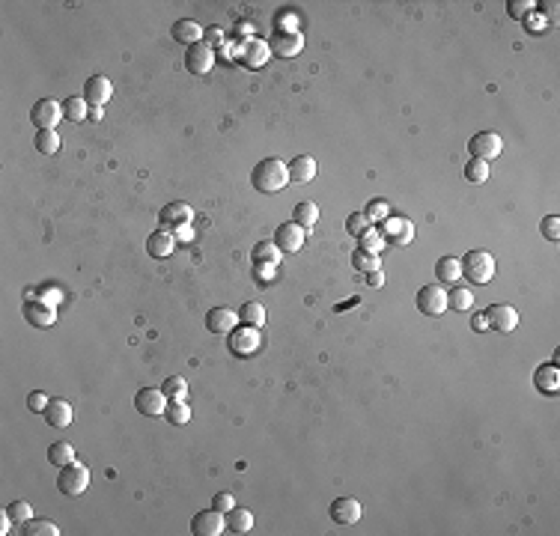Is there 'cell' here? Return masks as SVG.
Here are the masks:
<instances>
[{"mask_svg": "<svg viewBox=\"0 0 560 536\" xmlns=\"http://www.w3.org/2000/svg\"><path fill=\"white\" fill-rule=\"evenodd\" d=\"M212 66H215V51L206 42H197V45L185 51V69H188L191 75H209Z\"/></svg>", "mask_w": 560, "mask_h": 536, "instance_id": "obj_12", "label": "cell"}, {"mask_svg": "<svg viewBox=\"0 0 560 536\" xmlns=\"http://www.w3.org/2000/svg\"><path fill=\"white\" fill-rule=\"evenodd\" d=\"M471 304H474V292H471V289H465V286H453L450 292H447V307L450 310L465 313V310H471Z\"/></svg>", "mask_w": 560, "mask_h": 536, "instance_id": "obj_35", "label": "cell"}, {"mask_svg": "<svg viewBox=\"0 0 560 536\" xmlns=\"http://www.w3.org/2000/svg\"><path fill=\"white\" fill-rule=\"evenodd\" d=\"M66 117L63 105L57 98H39L36 105L30 108V122L36 125V132H45V128L60 125V120Z\"/></svg>", "mask_w": 560, "mask_h": 536, "instance_id": "obj_4", "label": "cell"}, {"mask_svg": "<svg viewBox=\"0 0 560 536\" xmlns=\"http://www.w3.org/2000/svg\"><path fill=\"white\" fill-rule=\"evenodd\" d=\"M63 113H66V120H69V122H84V120L90 117V105H87V98H84V96H72V98H66Z\"/></svg>", "mask_w": 560, "mask_h": 536, "instance_id": "obj_31", "label": "cell"}, {"mask_svg": "<svg viewBox=\"0 0 560 536\" xmlns=\"http://www.w3.org/2000/svg\"><path fill=\"white\" fill-rule=\"evenodd\" d=\"M236 322H239V313H233L229 307H215L206 316V328L212 334H229L236 328Z\"/></svg>", "mask_w": 560, "mask_h": 536, "instance_id": "obj_21", "label": "cell"}, {"mask_svg": "<svg viewBox=\"0 0 560 536\" xmlns=\"http://www.w3.org/2000/svg\"><path fill=\"white\" fill-rule=\"evenodd\" d=\"M90 120H93V122L102 120V108H93V110H90Z\"/></svg>", "mask_w": 560, "mask_h": 536, "instance_id": "obj_56", "label": "cell"}, {"mask_svg": "<svg viewBox=\"0 0 560 536\" xmlns=\"http://www.w3.org/2000/svg\"><path fill=\"white\" fill-rule=\"evenodd\" d=\"M224 518H227V530L229 533H248L253 528V513L245 510V506H233Z\"/></svg>", "mask_w": 560, "mask_h": 536, "instance_id": "obj_29", "label": "cell"}, {"mask_svg": "<svg viewBox=\"0 0 560 536\" xmlns=\"http://www.w3.org/2000/svg\"><path fill=\"white\" fill-rule=\"evenodd\" d=\"M275 244L280 248V253H298L304 248V227L298 224H280L278 233H275Z\"/></svg>", "mask_w": 560, "mask_h": 536, "instance_id": "obj_14", "label": "cell"}, {"mask_svg": "<svg viewBox=\"0 0 560 536\" xmlns=\"http://www.w3.org/2000/svg\"><path fill=\"white\" fill-rule=\"evenodd\" d=\"M367 283H370V286H382V283H384L382 268H379V271H370V274H367Z\"/></svg>", "mask_w": 560, "mask_h": 536, "instance_id": "obj_52", "label": "cell"}, {"mask_svg": "<svg viewBox=\"0 0 560 536\" xmlns=\"http://www.w3.org/2000/svg\"><path fill=\"white\" fill-rule=\"evenodd\" d=\"M459 263H462V278H468L477 286L489 283L495 278V256L486 253V251H468Z\"/></svg>", "mask_w": 560, "mask_h": 536, "instance_id": "obj_2", "label": "cell"}, {"mask_svg": "<svg viewBox=\"0 0 560 536\" xmlns=\"http://www.w3.org/2000/svg\"><path fill=\"white\" fill-rule=\"evenodd\" d=\"M164 417H167V423H173V426H185V423L191 420V409H188L185 402H173V405H167Z\"/></svg>", "mask_w": 560, "mask_h": 536, "instance_id": "obj_41", "label": "cell"}, {"mask_svg": "<svg viewBox=\"0 0 560 536\" xmlns=\"http://www.w3.org/2000/svg\"><path fill=\"white\" fill-rule=\"evenodd\" d=\"M48 402H51V399H48L45 394H42V390H33V394L27 397V409L36 411V414H42V411L48 409Z\"/></svg>", "mask_w": 560, "mask_h": 536, "instance_id": "obj_46", "label": "cell"}, {"mask_svg": "<svg viewBox=\"0 0 560 536\" xmlns=\"http://www.w3.org/2000/svg\"><path fill=\"white\" fill-rule=\"evenodd\" d=\"M268 57H271L268 42H263V39H248L245 48H241V63L248 69H263L268 63Z\"/></svg>", "mask_w": 560, "mask_h": 536, "instance_id": "obj_20", "label": "cell"}, {"mask_svg": "<svg viewBox=\"0 0 560 536\" xmlns=\"http://www.w3.org/2000/svg\"><path fill=\"white\" fill-rule=\"evenodd\" d=\"M6 513H9V518H12V525H24V521L33 518V506L27 503V501H12V503L6 506Z\"/></svg>", "mask_w": 560, "mask_h": 536, "instance_id": "obj_40", "label": "cell"}, {"mask_svg": "<svg viewBox=\"0 0 560 536\" xmlns=\"http://www.w3.org/2000/svg\"><path fill=\"white\" fill-rule=\"evenodd\" d=\"M364 215H367V221L376 227V224H382V221H387L391 218V209H387V203L384 200H370L367 203V209H364Z\"/></svg>", "mask_w": 560, "mask_h": 536, "instance_id": "obj_39", "label": "cell"}, {"mask_svg": "<svg viewBox=\"0 0 560 536\" xmlns=\"http://www.w3.org/2000/svg\"><path fill=\"white\" fill-rule=\"evenodd\" d=\"M251 185L260 194H278L290 185V170H286L280 158H263L251 173Z\"/></svg>", "mask_w": 560, "mask_h": 536, "instance_id": "obj_1", "label": "cell"}, {"mask_svg": "<svg viewBox=\"0 0 560 536\" xmlns=\"http://www.w3.org/2000/svg\"><path fill=\"white\" fill-rule=\"evenodd\" d=\"M110 96H113V84L105 75H93L84 84V98H87V105H93V108H105Z\"/></svg>", "mask_w": 560, "mask_h": 536, "instance_id": "obj_15", "label": "cell"}, {"mask_svg": "<svg viewBox=\"0 0 560 536\" xmlns=\"http://www.w3.org/2000/svg\"><path fill=\"white\" fill-rule=\"evenodd\" d=\"M236 36H251V24H248V21H241V24L236 27Z\"/></svg>", "mask_w": 560, "mask_h": 536, "instance_id": "obj_54", "label": "cell"}, {"mask_svg": "<svg viewBox=\"0 0 560 536\" xmlns=\"http://www.w3.org/2000/svg\"><path fill=\"white\" fill-rule=\"evenodd\" d=\"M227 530V518L224 513H218L212 506V510H200L194 518H191V533L194 536H221Z\"/></svg>", "mask_w": 560, "mask_h": 536, "instance_id": "obj_10", "label": "cell"}, {"mask_svg": "<svg viewBox=\"0 0 560 536\" xmlns=\"http://www.w3.org/2000/svg\"><path fill=\"white\" fill-rule=\"evenodd\" d=\"M304 48V36L298 30H275V36L268 39V51L271 57H283V60H292Z\"/></svg>", "mask_w": 560, "mask_h": 536, "instance_id": "obj_5", "label": "cell"}, {"mask_svg": "<svg viewBox=\"0 0 560 536\" xmlns=\"http://www.w3.org/2000/svg\"><path fill=\"white\" fill-rule=\"evenodd\" d=\"M24 319L33 328H51L57 322V313H54L51 304H45L39 298V301H24Z\"/></svg>", "mask_w": 560, "mask_h": 536, "instance_id": "obj_18", "label": "cell"}, {"mask_svg": "<svg viewBox=\"0 0 560 536\" xmlns=\"http://www.w3.org/2000/svg\"><path fill=\"white\" fill-rule=\"evenodd\" d=\"M260 349V328L245 325L241 331H229V352L236 355H251Z\"/></svg>", "mask_w": 560, "mask_h": 536, "instance_id": "obj_16", "label": "cell"}, {"mask_svg": "<svg viewBox=\"0 0 560 536\" xmlns=\"http://www.w3.org/2000/svg\"><path fill=\"white\" fill-rule=\"evenodd\" d=\"M534 387L539 390V394L554 397L557 390H560V370H557L554 364H542V367H537V372H534Z\"/></svg>", "mask_w": 560, "mask_h": 536, "instance_id": "obj_23", "label": "cell"}, {"mask_svg": "<svg viewBox=\"0 0 560 536\" xmlns=\"http://www.w3.org/2000/svg\"><path fill=\"white\" fill-rule=\"evenodd\" d=\"M87 486H90V468L81 465L78 459L60 468V477H57V489H60L63 495L78 498V495H84V491H87Z\"/></svg>", "mask_w": 560, "mask_h": 536, "instance_id": "obj_3", "label": "cell"}, {"mask_svg": "<svg viewBox=\"0 0 560 536\" xmlns=\"http://www.w3.org/2000/svg\"><path fill=\"white\" fill-rule=\"evenodd\" d=\"M173 248H176V236L170 233V229H164V227H158L155 233H149V239H147V253L152 259H167L170 253H173Z\"/></svg>", "mask_w": 560, "mask_h": 536, "instance_id": "obj_17", "label": "cell"}, {"mask_svg": "<svg viewBox=\"0 0 560 536\" xmlns=\"http://www.w3.org/2000/svg\"><path fill=\"white\" fill-rule=\"evenodd\" d=\"M60 298H63V295H60V289H45V295H42V301L51 304V307H54V304L60 301Z\"/></svg>", "mask_w": 560, "mask_h": 536, "instance_id": "obj_51", "label": "cell"}, {"mask_svg": "<svg viewBox=\"0 0 560 536\" xmlns=\"http://www.w3.org/2000/svg\"><path fill=\"white\" fill-rule=\"evenodd\" d=\"M33 147H36L42 155H54L57 149H60V135H57L54 128H45V132H36Z\"/></svg>", "mask_w": 560, "mask_h": 536, "instance_id": "obj_36", "label": "cell"}, {"mask_svg": "<svg viewBox=\"0 0 560 536\" xmlns=\"http://www.w3.org/2000/svg\"><path fill=\"white\" fill-rule=\"evenodd\" d=\"M382 239L391 241V244H411L414 239V224L408 218H387L382 221Z\"/></svg>", "mask_w": 560, "mask_h": 536, "instance_id": "obj_13", "label": "cell"}, {"mask_svg": "<svg viewBox=\"0 0 560 536\" xmlns=\"http://www.w3.org/2000/svg\"><path fill=\"white\" fill-rule=\"evenodd\" d=\"M316 221H319V206H316V203H310V200H298L295 206H292V224L310 229Z\"/></svg>", "mask_w": 560, "mask_h": 536, "instance_id": "obj_28", "label": "cell"}, {"mask_svg": "<svg viewBox=\"0 0 560 536\" xmlns=\"http://www.w3.org/2000/svg\"><path fill=\"white\" fill-rule=\"evenodd\" d=\"M346 229H349L352 236L361 239V236L367 233V229H372V224L367 221V215H364V212H352V215H349V221H346Z\"/></svg>", "mask_w": 560, "mask_h": 536, "instance_id": "obj_42", "label": "cell"}, {"mask_svg": "<svg viewBox=\"0 0 560 536\" xmlns=\"http://www.w3.org/2000/svg\"><path fill=\"white\" fill-rule=\"evenodd\" d=\"M471 328L477 331V334H483V331L489 328V325H486V316H483V313H474V316H471Z\"/></svg>", "mask_w": 560, "mask_h": 536, "instance_id": "obj_49", "label": "cell"}, {"mask_svg": "<svg viewBox=\"0 0 560 536\" xmlns=\"http://www.w3.org/2000/svg\"><path fill=\"white\" fill-rule=\"evenodd\" d=\"M212 506H215L218 513H224V515H227V513L236 506V501H233V495H229V491H218V495L212 498Z\"/></svg>", "mask_w": 560, "mask_h": 536, "instance_id": "obj_47", "label": "cell"}, {"mask_svg": "<svg viewBox=\"0 0 560 536\" xmlns=\"http://www.w3.org/2000/svg\"><path fill=\"white\" fill-rule=\"evenodd\" d=\"M236 313H239V322H245L251 328H263L265 325V307H263V304H256V301H245Z\"/></svg>", "mask_w": 560, "mask_h": 536, "instance_id": "obj_30", "label": "cell"}, {"mask_svg": "<svg viewBox=\"0 0 560 536\" xmlns=\"http://www.w3.org/2000/svg\"><path fill=\"white\" fill-rule=\"evenodd\" d=\"M489 161H480V158H471V161L465 164V179L474 182V185H483L486 179H489Z\"/></svg>", "mask_w": 560, "mask_h": 536, "instance_id": "obj_38", "label": "cell"}, {"mask_svg": "<svg viewBox=\"0 0 560 536\" xmlns=\"http://www.w3.org/2000/svg\"><path fill=\"white\" fill-rule=\"evenodd\" d=\"M42 417H45V423L54 426V429H66L72 423V405L66 399H51L48 409L42 411Z\"/></svg>", "mask_w": 560, "mask_h": 536, "instance_id": "obj_24", "label": "cell"}, {"mask_svg": "<svg viewBox=\"0 0 560 536\" xmlns=\"http://www.w3.org/2000/svg\"><path fill=\"white\" fill-rule=\"evenodd\" d=\"M507 9H510V16H513L515 21H519V18H527L530 12L537 9V4H534V0H510Z\"/></svg>", "mask_w": 560, "mask_h": 536, "instance_id": "obj_43", "label": "cell"}, {"mask_svg": "<svg viewBox=\"0 0 560 536\" xmlns=\"http://www.w3.org/2000/svg\"><path fill=\"white\" fill-rule=\"evenodd\" d=\"M486 316V325L498 334H510V331L519 328V310L513 307V304H492L489 310H483Z\"/></svg>", "mask_w": 560, "mask_h": 536, "instance_id": "obj_6", "label": "cell"}, {"mask_svg": "<svg viewBox=\"0 0 560 536\" xmlns=\"http://www.w3.org/2000/svg\"><path fill=\"white\" fill-rule=\"evenodd\" d=\"M9 528H12V518H9V513L4 510V513H0V533H9Z\"/></svg>", "mask_w": 560, "mask_h": 536, "instance_id": "obj_53", "label": "cell"}, {"mask_svg": "<svg viewBox=\"0 0 560 536\" xmlns=\"http://www.w3.org/2000/svg\"><path fill=\"white\" fill-rule=\"evenodd\" d=\"M161 390H164V397H167V399L182 402V399H185V394H188V382H185L182 375H170V379H164V382H161Z\"/></svg>", "mask_w": 560, "mask_h": 536, "instance_id": "obj_37", "label": "cell"}, {"mask_svg": "<svg viewBox=\"0 0 560 536\" xmlns=\"http://www.w3.org/2000/svg\"><path fill=\"white\" fill-rule=\"evenodd\" d=\"M468 152H471V158H480V161H495V158L504 152V140L495 132H480L468 140Z\"/></svg>", "mask_w": 560, "mask_h": 536, "instance_id": "obj_7", "label": "cell"}, {"mask_svg": "<svg viewBox=\"0 0 560 536\" xmlns=\"http://www.w3.org/2000/svg\"><path fill=\"white\" fill-rule=\"evenodd\" d=\"M286 170H290V182H313L316 179V158L313 155H295L290 164H286Z\"/></svg>", "mask_w": 560, "mask_h": 536, "instance_id": "obj_22", "label": "cell"}, {"mask_svg": "<svg viewBox=\"0 0 560 536\" xmlns=\"http://www.w3.org/2000/svg\"><path fill=\"white\" fill-rule=\"evenodd\" d=\"M435 278H438L441 286L456 283L459 278H462V263H459L456 256H441L438 263H435Z\"/></svg>", "mask_w": 560, "mask_h": 536, "instance_id": "obj_26", "label": "cell"}, {"mask_svg": "<svg viewBox=\"0 0 560 536\" xmlns=\"http://www.w3.org/2000/svg\"><path fill=\"white\" fill-rule=\"evenodd\" d=\"M253 266H260V268H275L278 263H280V248L275 241H260L253 248Z\"/></svg>", "mask_w": 560, "mask_h": 536, "instance_id": "obj_27", "label": "cell"}, {"mask_svg": "<svg viewBox=\"0 0 560 536\" xmlns=\"http://www.w3.org/2000/svg\"><path fill=\"white\" fill-rule=\"evenodd\" d=\"M158 221H161V227H164V229H182V227H191V221H194V209L188 206V203L173 200V203H167V206H161V212H158Z\"/></svg>", "mask_w": 560, "mask_h": 536, "instance_id": "obj_9", "label": "cell"}, {"mask_svg": "<svg viewBox=\"0 0 560 536\" xmlns=\"http://www.w3.org/2000/svg\"><path fill=\"white\" fill-rule=\"evenodd\" d=\"M176 236H179V239H191V227H182V229H176Z\"/></svg>", "mask_w": 560, "mask_h": 536, "instance_id": "obj_55", "label": "cell"}, {"mask_svg": "<svg viewBox=\"0 0 560 536\" xmlns=\"http://www.w3.org/2000/svg\"><path fill=\"white\" fill-rule=\"evenodd\" d=\"M331 521H337V525H355V521H361V503H358L355 498H337L331 501Z\"/></svg>", "mask_w": 560, "mask_h": 536, "instance_id": "obj_19", "label": "cell"}, {"mask_svg": "<svg viewBox=\"0 0 560 536\" xmlns=\"http://www.w3.org/2000/svg\"><path fill=\"white\" fill-rule=\"evenodd\" d=\"M48 462H51V465H57V468L69 465V462H75V447H72L69 441H54L48 447Z\"/></svg>", "mask_w": 560, "mask_h": 536, "instance_id": "obj_32", "label": "cell"}, {"mask_svg": "<svg viewBox=\"0 0 560 536\" xmlns=\"http://www.w3.org/2000/svg\"><path fill=\"white\" fill-rule=\"evenodd\" d=\"M361 248L364 251H372V253H379L384 248V239H382L379 229H367V233L361 236Z\"/></svg>", "mask_w": 560, "mask_h": 536, "instance_id": "obj_45", "label": "cell"}, {"mask_svg": "<svg viewBox=\"0 0 560 536\" xmlns=\"http://www.w3.org/2000/svg\"><path fill=\"white\" fill-rule=\"evenodd\" d=\"M539 233L549 239V241H557V239H560V218H557V215H549V218H542Z\"/></svg>", "mask_w": 560, "mask_h": 536, "instance_id": "obj_44", "label": "cell"}, {"mask_svg": "<svg viewBox=\"0 0 560 536\" xmlns=\"http://www.w3.org/2000/svg\"><path fill=\"white\" fill-rule=\"evenodd\" d=\"M414 304H418V310L423 316H441L444 310H447V289L433 283V286H423L418 298H414Z\"/></svg>", "mask_w": 560, "mask_h": 536, "instance_id": "obj_8", "label": "cell"}, {"mask_svg": "<svg viewBox=\"0 0 560 536\" xmlns=\"http://www.w3.org/2000/svg\"><path fill=\"white\" fill-rule=\"evenodd\" d=\"M21 533L24 536H60V528L48 518H30L21 525Z\"/></svg>", "mask_w": 560, "mask_h": 536, "instance_id": "obj_33", "label": "cell"}, {"mask_svg": "<svg viewBox=\"0 0 560 536\" xmlns=\"http://www.w3.org/2000/svg\"><path fill=\"white\" fill-rule=\"evenodd\" d=\"M135 409L147 417H161L167 411V397L158 387H140L135 394Z\"/></svg>", "mask_w": 560, "mask_h": 536, "instance_id": "obj_11", "label": "cell"}, {"mask_svg": "<svg viewBox=\"0 0 560 536\" xmlns=\"http://www.w3.org/2000/svg\"><path fill=\"white\" fill-rule=\"evenodd\" d=\"M203 27H200L197 21H191V18H179L176 24H173V39L179 42V45H197V42H203Z\"/></svg>", "mask_w": 560, "mask_h": 536, "instance_id": "obj_25", "label": "cell"}, {"mask_svg": "<svg viewBox=\"0 0 560 536\" xmlns=\"http://www.w3.org/2000/svg\"><path fill=\"white\" fill-rule=\"evenodd\" d=\"M352 266H355L358 271L370 274V271H379V268H382V259H379V253H372V251L358 248V251L352 253Z\"/></svg>", "mask_w": 560, "mask_h": 536, "instance_id": "obj_34", "label": "cell"}, {"mask_svg": "<svg viewBox=\"0 0 560 536\" xmlns=\"http://www.w3.org/2000/svg\"><path fill=\"white\" fill-rule=\"evenodd\" d=\"M203 39H206V45H209V42H215V45H218V42H224L221 27H212V30H206V33H203Z\"/></svg>", "mask_w": 560, "mask_h": 536, "instance_id": "obj_50", "label": "cell"}, {"mask_svg": "<svg viewBox=\"0 0 560 536\" xmlns=\"http://www.w3.org/2000/svg\"><path fill=\"white\" fill-rule=\"evenodd\" d=\"M542 27H545V18H539V12L534 9L530 12V33H542Z\"/></svg>", "mask_w": 560, "mask_h": 536, "instance_id": "obj_48", "label": "cell"}]
</instances>
